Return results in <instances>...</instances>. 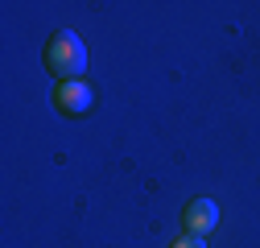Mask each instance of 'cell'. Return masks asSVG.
Wrapping results in <instances>:
<instances>
[{
  "label": "cell",
  "mask_w": 260,
  "mask_h": 248,
  "mask_svg": "<svg viewBox=\"0 0 260 248\" xmlns=\"http://www.w3.org/2000/svg\"><path fill=\"white\" fill-rule=\"evenodd\" d=\"M91 104H95V91H91L83 79H75V83H58V87H54V108H58L62 116H87Z\"/></svg>",
  "instance_id": "7a4b0ae2"
},
{
  "label": "cell",
  "mask_w": 260,
  "mask_h": 248,
  "mask_svg": "<svg viewBox=\"0 0 260 248\" xmlns=\"http://www.w3.org/2000/svg\"><path fill=\"white\" fill-rule=\"evenodd\" d=\"M46 67H50V75H58V83H75L87 71V46L79 42V34L58 29L46 46Z\"/></svg>",
  "instance_id": "6da1fadb"
},
{
  "label": "cell",
  "mask_w": 260,
  "mask_h": 248,
  "mask_svg": "<svg viewBox=\"0 0 260 248\" xmlns=\"http://www.w3.org/2000/svg\"><path fill=\"white\" fill-rule=\"evenodd\" d=\"M182 224H186V236H207V232H215V224H219V207H215L211 199H194V203L186 207V215H182Z\"/></svg>",
  "instance_id": "3957f363"
},
{
  "label": "cell",
  "mask_w": 260,
  "mask_h": 248,
  "mask_svg": "<svg viewBox=\"0 0 260 248\" xmlns=\"http://www.w3.org/2000/svg\"><path fill=\"white\" fill-rule=\"evenodd\" d=\"M174 248H207L199 236H182V240H174Z\"/></svg>",
  "instance_id": "277c9868"
}]
</instances>
